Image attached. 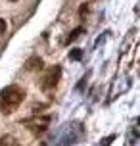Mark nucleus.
<instances>
[{
  "mask_svg": "<svg viewBox=\"0 0 140 146\" xmlns=\"http://www.w3.org/2000/svg\"><path fill=\"white\" fill-rule=\"evenodd\" d=\"M23 100H25V90L17 85H10L0 92V111L10 115L19 108Z\"/></svg>",
  "mask_w": 140,
  "mask_h": 146,
  "instance_id": "1",
  "label": "nucleus"
},
{
  "mask_svg": "<svg viewBox=\"0 0 140 146\" xmlns=\"http://www.w3.org/2000/svg\"><path fill=\"white\" fill-rule=\"evenodd\" d=\"M25 125L29 127V131L35 135V137H40V135H44V131L48 129V125H50V117L48 115H40V117H33L29 121H25Z\"/></svg>",
  "mask_w": 140,
  "mask_h": 146,
  "instance_id": "2",
  "label": "nucleus"
},
{
  "mask_svg": "<svg viewBox=\"0 0 140 146\" xmlns=\"http://www.w3.org/2000/svg\"><path fill=\"white\" fill-rule=\"evenodd\" d=\"M59 77H61V67L59 66H52L50 69L44 73V77H42V83H40L42 90H50V88H54L56 85H58Z\"/></svg>",
  "mask_w": 140,
  "mask_h": 146,
  "instance_id": "3",
  "label": "nucleus"
},
{
  "mask_svg": "<svg viewBox=\"0 0 140 146\" xmlns=\"http://www.w3.org/2000/svg\"><path fill=\"white\" fill-rule=\"evenodd\" d=\"M25 69L27 71H38V69H42V58H38V56H33L25 62Z\"/></svg>",
  "mask_w": 140,
  "mask_h": 146,
  "instance_id": "4",
  "label": "nucleus"
},
{
  "mask_svg": "<svg viewBox=\"0 0 140 146\" xmlns=\"http://www.w3.org/2000/svg\"><path fill=\"white\" fill-rule=\"evenodd\" d=\"M81 33H85V29L83 27H77V29H73L69 35H67V38H65V44H69V42H73V40H77L79 36H81Z\"/></svg>",
  "mask_w": 140,
  "mask_h": 146,
  "instance_id": "5",
  "label": "nucleus"
},
{
  "mask_svg": "<svg viewBox=\"0 0 140 146\" xmlns=\"http://www.w3.org/2000/svg\"><path fill=\"white\" fill-rule=\"evenodd\" d=\"M0 146H21L14 137H10V135H4L2 139H0Z\"/></svg>",
  "mask_w": 140,
  "mask_h": 146,
  "instance_id": "6",
  "label": "nucleus"
},
{
  "mask_svg": "<svg viewBox=\"0 0 140 146\" xmlns=\"http://www.w3.org/2000/svg\"><path fill=\"white\" fill-rule=\"evenodd\" d=\"M69 58H71V60H81L83 58V50H81V48L71 50V52H69Z\"/></svg>",
  "mask_w": 140,
  "mask_h": 146,
  "instance_id": "7",
  "label": "nucleus"
},
{
  "mask_svg": "<svg viewBox=\"0 0 140 146\" xmlns=\"http://www.w3.org/2000/svg\"><path fill=\"white\" fill-rule=\"evenodd\" d=\"M6 27H8L6 19H2V17H0V36L4 35V31H6Z\"/></svg>",
  "mask_w": 140,
  "mask_h": 146,
  "instance_id": "8",
  "label": "nucleus"
}]
</instances>
